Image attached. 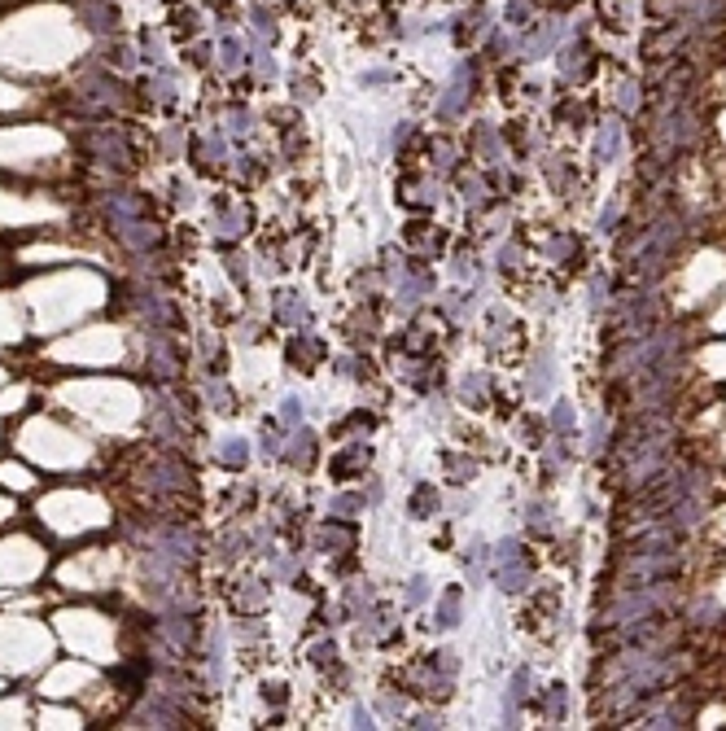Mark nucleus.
<instances>
[{
  "label": "nucleus",
  "mask_w": 726,
  "mask_h": 731,
  "mask_svg": "<svg viewBox=\"0 0 726 731\" xmlns=\"http://www.w3.org/2000/svg\"><path fill=\"white\" fill-rule=\"evenodd\" d=\"M79 13L88 18V27H92V31H105V27L114 22V13H110L105 5H96V0H84V5H79Z\"/></svg>",
  "instance_id": "nucleus-1"
}]
</instances>
